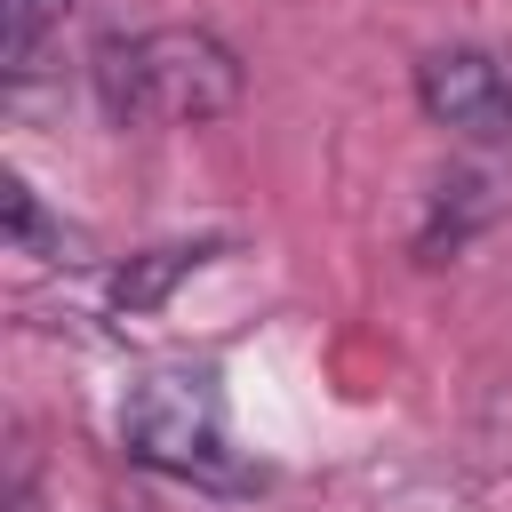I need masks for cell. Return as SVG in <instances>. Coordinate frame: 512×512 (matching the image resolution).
<instances>
[{
    "mask_svg": "<svg viewBox=\"0 0 512 512\" xmlns=\"http://www.w3.org/2000/svg\"><path fill=\"white\" fill-rule=\"evenodd\" d=\"M96 112L112 128H208L240 104L248 72L232 40L208 24H152V32H104L88 56Z\"/></svg>",
    "mask_w": 512,
    "mask_h": 512,
    "instance_id": "obj_1",
    "label": "cell"
},
{
    "mask_svg": "<svg viewBox=\"0 0 512 512\" xmlns=\"http://www.w3.org/2000/svg\"><path fill=\"white\" fill-rule=\"evenodd\" d=\"M120 448H128V464H144L160 480H184V488H256L248 456L232 448L224 392H216L208 368L136 376L128 400H120Z\"/></svg>",
    "mask_w": 512,
    "mask_h": 512,
    "instance_id": "obj_2",
    "label": "cell"
},
{
    "mask_svg": "<svg viewBox=\"0 0 512 512\" xmlns=\"http://www.w3.org/2000/svg\"><path fill=\"white\" fill-rule=\"evenodd\" d=\"M416 112L480 152L512 144V72L488 48H432L416 56Z\"/></svg>",
    "mask_w": 512,
    "mask_h": 512,
    "instance_id": "obj_3",
    "label": "cell"
},
{
    "mask_svg": "<svg viewBox=\"0 0 512 512\" xmlns=\"http://www.w3.org/2000/svg\"><path fill=\"white\" fill-rule=\"evenodd\" d=\"M504 176L496 168H456V176H440L432 184V200H424V224H416V264H448L472 232H488L496 216H504Z\"/></svg>",
    "mask_w": 512,
    "mask_h": 512,
    "instance_id": "obj_4",
    "label": "cell"
},
{
    "mask_svg": "<svg viewBox=\"0 0 512 512\" xmlns=\"http://www.w3.org/2000/svg\"><path fill=\"white\" fill-rule=\"evenodd\" d=\"M224 256V240H160V248H136L128 264H112V280H104V312H120V320H136V312H160L200 264H216Z\"/></svg>",
    "mask_w": 512,
    "mask_h": 512,
    "instance_id": "obj_5",
    "label": "cell"
},
{
    "mask_svg": "<svg viewBox=\"0 0 512 512\" xmlns=\"http://www.w3.org/2000/svg\"><path fill=\"white\" fill-rule=\"evenodd\" d=\"M64 16H72V0H0V72L32 80V64L64 32Z\"/></svg>",
    "mask_w": 512,
    "mask_h": 512,
    "instance_id": "obj_6",
    "label": "cell"
},
{
    "mask_svg": "<svg viewBox=\"0 0 512 512\" xmlns=\"http://www.w3.org/2000/svg\"><path fill=\"white\" fill-rule=\"evenodd\" d=\"M8 248L16 256H40V264H80V240L40 208V192L24 176H8Z\"/></svg>",
    "mask_w": 512,
    "mask_h": 512,
    "instance_id": "obj_7",
    "label": "cell"
},
{
    "mask_svg": "<svg viewBox=\"0 0 512 512\" xmlns=\"http://www.w3.org/2000/svg\"><path fill=\"white\" fill-rule=\"evenodd\" d=\"M8 512H40V480H32V464H16V480H8Z\"/></svg>",
    "mask_w": 512,
    "mask_h": 512,
    "instance_id": "obj_8",
    "label": "cell"
}]
</instances>
